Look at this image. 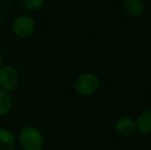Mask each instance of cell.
Segmentation results:
<instances>
[{"mask_svg": "<svg viewBox=\"0 0 151 150\" xmlns=\"http://www.w3.org/2000/svg\"><path fill=\"white\" fill-rule=\"evenodd\" d=\"M18 141L23 150H42L44 147L43 135L33 126H24L19 133Z\"/></svg>", "mask_w": 151, "mask_h": 150, "instance_id": "6da1fadb", "label": "cell"}, {"mask_svg": "<svg viewBox=\"0 0 151 150\" xmlns=\"http://www.w3.org/2000/svg\"><path fill=\"white\" fill-rule=\"evenodd\" d=\"M12 32L14 36L21 39L29 38L36 31V21L33 17L26 14H22L16 17L12 22Z\"/></svg>", "mask_w": 151, "mask_h": 150, "instance_id": "7a4b0ae2", "label": "cell"}, {"mask_svg": "<svg viewBox=\"0 0 151 150\" xmlns=\"http://www.w3.org/2000/svg\"><path fill=\"white\" fill-rule=\"evenodd\" d=\"M100 88V80L97 75L91 72L82 73L76 78L74 88L82 97H90L97 93Z\"/></svg>", "mask_w": 151, "mask_h": 150, "instance_id": "3957f363", "label": "cell"}, {"mask_svg": "<svg viewBox=\"0 0 151 150\" xmlns=\"http://www.w3.org/2000/svg\"><path fill=\"white\" fill-rule=\"evenodd\" d=\"M20 83V74L12 65L4 64L0 67V90L12 93Z\"/></svg>", "mask_w": 151, "mask_h": 150, "instance_id": "277c9868", "label": "cell"}, {"mask_svg": "<svg viewBox=\"0 0 151 150\" xmlns=\"http://www.w3.org/2000/svg\"><path fill=\"white\" fill-rule=\"evenodd\" d=\"M115 131L118 135L122 137H129L135 133L136 123L129 117H121L116 121Z\"/></svg>", "mask_w": 151, "mask_h": 150, "instance_id": "5b68a950", "label": "cell"}, {"mask_svg": "<svg viewBox=\"0 0 151 150\" xmlns=\"http://www.w3.org/2000/svg\"><path fill=\"white\" fill-rule=\"evenodd\" d=\"M17 146L16 136L12 131L0 128V150H14Z\"/></svg>", "mask_w": 151, "mask_h": 150, "instance_id": "8992f818", "label": "cell"}, {"mask_svg": "<svg viewBox=\"0 0 151 150\" xmlns=\"http://www.w3.org/2000/svg\"><path fill=\"white\" fill-rule=\"evenodd\" d=\"M136 130L142 134H151V109L143 111L136 120Z\"/></svg>", "mask_w": 151, "mask_h": 150, "instance_id": "52a82bcc", "label": "cell"}, {"mask_svg": "<svg viewBox=\"0 0 151 150\" xmlns=\"http://www.w3.org/2000/svg\"><path fill=\"white\" fill-rule=\"evenodd\" d=\"M123 8L131 17H140L144 12V4L141 0H124Z\"/></svg>", "mask_w": 151, "mask_h": 150, "instance_id": "ba28073f", "label": "cell"}, {"mask_svg": "<svg viewBox=\"0 0 151 150\" xmlns=\"http://www.w3.org/2000/svg\"><path fill=\"white\" fill-rule=\"evenodd\" d=\"M14 107V99L10 93L0 90V116L9 114Z\"/></svg>", "mask_w": 151, "mask_h": 150, "instance_id": "9c48e42d", "label": "cell"}, {"mask_svg": "<svg viewBox=\"0 0 151 150\" xmlns=\"http://www.w3.org/2000/svg\"><path fill=\"white\" fill-rule=\"evenodd\" d=\"M23 7L28 11L40 10L46 3V0H21Z\"/></svg>", "mask_w": 151, "mask_h": 150, "instance_id": "30bf717a", "label": "cell"}, {"mask_svg": "<svg viewBox=\"0 0 151 150\" xmlns=\"http://www.w3.org/2000/svg\"><path fill=\"white\" fill-rule=\"evenodd\" d=\"M4 65V57H3V54L0 52V67L3 66Z\"/></svg>", "mask_w": 151, "mask_h": 150, "instance_id": "8fae6325", "label": "cell"}, {"mask_svg": "<svg viewBox=\"0 0 151 150\" xmlns=\"http://www.w3.org/2000/svg\"><path fill=\"white\" fill-rule=\"evenodd\" d=\"M1 21H2V14H1V10H0V24H1Z\"/></svg>", "mask_w": 151, "mask_h": 150, "instance_id": "7c38bea8", "label": "cell"}]
</instances>
